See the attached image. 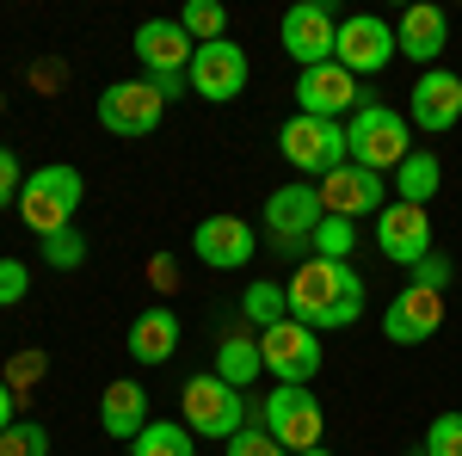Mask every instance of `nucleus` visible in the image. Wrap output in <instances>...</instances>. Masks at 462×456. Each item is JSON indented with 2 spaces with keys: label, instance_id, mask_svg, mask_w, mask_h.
Here are the masks:
<instances>
[{
  "label": "nucleus",
  "instance_id": "1",
  "mask_svg": "<svg viewBox=\"0 0 462 456\" xmlns=\"http://www.w3.org/2000/svg\"><path fill=\"white\" fill-rule=\"evenodd\" d=\"M290 321L333 333V327H352L364 315V278L352 272V259H302L296 278L284 284Z\"/></svg>",
  "mask_w": 462,
  "mask_h": 456
},
{
  "label": "nucleus",
  "instance_id": "2",
  "mask_svg": "<svg viewBox=\"0 0 462 456\" xmlns=\"http://www.w3.org/2000/svg\"><path fill=\"white\" fill-rule=\"evenodd\" d=\"M80 191H87V185H80V173H74L69 161H50V167L25 173V191H19V222L32 228L37 241H50V235L74 228Z\"/></svg>",
  "mask_w": 462,
  "mask_h": 456
},
{
  "label": "nucleus",
  "instance_id": "3",
  "mask_svg": "<svg viewBox=\"0 0 462 456\" xmlns=\"http://www.w3.org/2000/svg\"><path fill=\"white\" fill-rule=\"evenodd\" d=\"M179 414H185V432H191V438L228 444V438L247 425V395H241L235 383H222L216 370H204V377H185V388H179Z\"/></svg>",
  "mask_w": 462,
  "mask_h": 456
},
{
  "label": "nucleus",
  "instance_id": "4",
  "mask_svg": "<svg viewBox=\"0 0 462 456\" xmlns=\"http://www.w3.org/2000/svg\"><path fill=\"white\" fill-rule=\"evenodd\" d=\"M320 191L315 185H278L272 198H265V241L272 253H284V259H315V228H320Z\"/></svg>",
  "mask_w": 462,
  "mask_h": 456
},
{
  "label": "nucleus",
  "instance_id": "5",
  "mask_svg": "<svg viewBox=\"0 0 462 456\" xmlns=\"http://www.w3.org/2000/svg\"><path fill=\"white\" fill-rule=\"evenodd\" d=\"M346 148H352V167H370V173H394L413 148H407V117L394 106H357L346 117Z\"/></svg>",
  "mask_w": 462,
  "mask_h": 456
},
{
  "label": "nucleus",
  "instance_id": "6",
  "mask_svg": "<svg viewBox=\"0 0 462 456\" xmlns=\"http://www.w3.org/2000/svg\"><path fill=\"white\" fill-rule=\"evenodd\" d=\"M191 56H198V43L185 37L179 19H148V25H136V62L148 69V87H154L167 106L185 93V69H191Z\"/></svg>",
  "mask_w": 462,
  "mask_h": 456
},
{
  "label": "nucleus",
  "instance_id": "7",
  "mask_svg": "<svg viewBox=\"0 0 462 456\" xmlns=\"http://www.w3.org/2000/svg\"><path fill=\"white\" fill-rule=\"evenodd\" d=\"M253 414V407H247ZM247 425H265L278 444H284L290 456H302V451H320V432H327V414H320V401L309 395V388H290L278 383L272 395H265V407L253 414Z\"/></svg>",
  "mask_w": 462,
  "mask_h": 456
},
{
  "label": "nucleus",
  "instance_id": "8",
  "mask_svg": "<svg viewBox=\"0 0 462 456\" xmlns=\"http://www.w3.org/2000/svg\"><path fill=\"white\" fill-rule=\"evenodd\" d=\"M278 148H284L290 167L309 173V179H327L333 167L352 161V148H346V124H333V117H302V111L278 130Z\"/></svg>",
  "mask_w": 462,
  "mask_h": 456
},
{
  "label": "nucleus",
  "instance_id": "9",
  "mask_svg": "<svg viewBox=\"0 0 462 456\" xmlns=\"http://www.w3.org/2000/svg\"><path fill=\"white\" fill-rule=\"evenodd\" d=\"M259 358H265V370H272L278 383L309 388L320 377V333L302 327V321H278V327L259 333Z\"/></svg>",
  "mask_w": 462,
  "mask_h": 456
},
{
  "label": "nucleus",
  "instance_id": "10",
  "mask_svg": "<svg viewBox=\"0 0 462 456\" xmlns=\"http://www.w3.org/2000/svg\"><path fill=\"white\" fill-rule=\"evenodd\" d=\"M247 50L235 43V37H222V43H198V56H191V69H185V87L198 93V99H210V106H228V99H241L247 93Z\"/></svg>",
  "mask_w": 462,
  "mask_h": 456
},
{
  "label": "nucleus",
  "instance_id": "11",
  "mask_svg": "<svg viewBox=\"0 0 462 456\" xmlns=\"http://www.w3.org/2000/svg\"><path fill=\"white\" fill-rule=\"evenodd\" d=\"M401 56V43H394V25L389 19H376V13H352V19H339V43H333V62L346 74H383Z\"/></svg>",
  "mask_w": 462,
  "mask_h": 456
},
{
  "label": "nucleus",
  "instance_id": "12",
  "mask_svg": "<svg viewBox=\"0 0 462 456\" xmlns=\"http://www.w3.org/2000/svg\"><path fill=\"white\" fill-rule=\"evenodd\" d=\"M161 117H167V99L148 87V74L143 80H111L99 93V130H111V136H154Z\"/></svg>",
  "mask_w": 462,
  "mask_h": 456
},
{
  "label": "nucleus",
  "instance_id": "13",
  "mask_svg": "<svg viewBox=\"0 0 462 456\" xmlns=\"http://www.w3.org/2000/svg\"><path fill=\"white\" fill-rule=\"evenodd\" d=\"M296 106L302 117H352L357 106H370V93L357 87V74H346L339 62H320V69H302L296 74Z\"/></svg>",
  "mask_w": 462,
  "mask_h": 456
},
{
  "label": "nucleus",
  "instance_id": "14",
  "mask_svg": "<svg viewBox=\"0 0 462 456\" xmlns=\"http://www.w3.org/2000/svg\"><path fill=\"white\" fill-rule=\"evenodd\" d=\"M320 191V210L327 216H346V222H357V216H383L389 210V191H383V173H370V167H333L327 179H315Z\"/></svg>",
  "mask_w": 462,
  "mask_h": 456
},
{
  "label": "nucleus",
  "instance_id": "15",
  "mask_svg": "<svg viewBox=\"0 0 462 456\" xmlns=\"http://www.w3.org/2000/svg\"><path fill=\"white\" fill-rule=\"evenodd\" d=\"M191 253L210 272H241L253 253H259V235H253V222H241V216H204L191 228Z\"/></svg>",
  "mask_w": 462,
  "mask_h": 456
},
{
  "label": "nucleus",
  "instance_id": "16",
  "mask_svg": "<svg viewBox=\"0 0 462 456\" xmlns=\"http://www.w3.org/2000/svg\"><path fill=\"white\" fill-rule=\"evenodd\" d=\"M278 37H284V50L302 62V69H320V62H333V43H339V19L320 6V0H302V6H290L284 25H278Z\"/></svg>",
  "mask_w": 462,
  "mask_h": 456
},
{
  "label": "nucleus",
  "instance_id": "17",
  "mask_svg": "<svg viewBox=\"0 0 462 456\" xmlns=\"http://www.w3.org/2000/svg\"><path fill=\"white\" fill-rule=\"evenodd\" d=\"M444 327V296L438 290H394L389 309H383V333H389V346H426L431 333Z\"/></svg>",
  "mask_w": 462,
  "mask_h": 456
},
{
  "label": "nucleus",
  "instance_id": "18",
  "mask_svg": "<svg viewBox=\"0 0 462 456\" xmlns=\"http://www.w3.org/2000/svg\"><path fill=\"white\" fill-rule=\"evenodd\" d=\"M376 247H383V259H394V265H420L431 253V216L420 210V204H401L394 198L389 210L376 216Z\"/></svg>",
  "mask_w": 462,
  "mask_h": 456
},
{
  "label": "nucleus",
  "instance_id": "19",
  "mask_svg": "<svg viewBox=\"0 0 462 456\" xmlns=\"http://www.w3.org/2000/svg\"><path fill=\"white\" fill-rule=\"evenodd\" d=\"M413 124H420L426 136L457 130V124H462V74L426 69L420 80H413Z\"/></svg>",
  "mask_w": 462,
  "mask_h": 456
},
{
  "label": "nucleus",
  "instance_id": "20",
  "mask_svg": "<svg viewBox=\"0 0 462 456\" xmlns=\"http://www.w3.org/2000/svg\"><path fill=\"white\" fill-rule=\"evenodd\" d=\"M394 43L407 62H438L444 43H450V13L444 6H407L401 25H394Z\"/></svg>",
  "mask_w": 462,
  "mask_h": 456
},
{
  "label": "nucleus",
  "instance_id": "21",
  "mask_svg": "<svg viewBox=\"0 0 462 456\" xmlns=\"http://www.w3.org/2000/svg\"><path fill=\"white\" fill-rule=\"evenodd\" d=\"M99 425H106V438H117V444H136L148 425V388L143 383H111L106 395H99Z\"/></svg>",
  "mask_w": 462,
  "mask_h": 456
},
{
  "label": "nucleus",
  "instance_id": "22",
  "mask_svg": "<svg viewBox=\"0 0 462 456\" xmlns=\"http://www.w3.org/2000/svg\"><path fill=\"white\" fill-rule=\"evenodd\" d=\"M124 346H130L136 364H167V358L179 351V315L167 309V302L143 309V315L130 321V340H124Z\"/></svg>",
  "mask_w": 462,
  "mask_h": 456
},
{
  "label": "nucleus",
  "instance_id": "23",
  "mask_svg": "<svg viewBox=\"0 0 462 456\" xmlns=\"http://www.w3.org/2000/svg\"><path fill=\"white\" fill-rule=\"evenodd\" d=\"M438 185H444V167H438V154H426V148H413L394 167V198L401 204H420L426 210V198H438Z\"/></svg>",
  "mask_w": 462,
  "mask_h": 456
},
{
  "label": "nucleus",
  "instance_id": "24",
  "mask_svg": "<svg viewBox=\"0 0 462 456\" xmlns=\"http://www.w3.org/2000/svg\"><path fill=\"white\" fill-rule=\"evenodd\" d=\"M130 456H198V438L185 432V420H148Z\"/></svg>",
  "mask_w": 462,
  "mask_h": 456
},
{
  "label": "nucleus",
  "instance_id": "25",
  "mask_svg": "<svg viewBox=\"0 0 462 456\" xmlns=\"http://www.w3.org/2000/svg\"><path fill=\"white\" fill-rule=\"evenodd\" d=\"M259 370H265V358H259V340H241V333H235V340H222V351H216V377H222V383L247 388Z\"/></svg>",
  "mask_w": 462,
  "mask_h": 456
},
{
  "label": "nucleus",
  "instance_id": "26",
  "mask_svg": "<svg viewBox=\"0 0 462 456\" xmlns=\"http://www.w3.org/2000/svg\"><path fill=\"white\" fill-rule=\"evenodd\" d=\"M241 315L265 333V327H278V321H290V302H284V284H272V278H259L241 290Z\"/></svg>",
  "mask_w": 462,
  "mask_h": 456
},
{
  "label": "nucleus",
  "instance_id": "27",
  "mask_svg": "<svg viewBox=\"0 0 462 456\" xmlns=\"http://www.w3.org/2000/svg\"><path fill=\"white\" fill-rule=\"evenodd\" d=\"M179 25H185L191 43H222V37H228V13H222L216 0H191V6L179 13Z\"/></svg>",
  "mask_w": 462,
  "mask_h": 456
},
{
  "label": "nucleus",
  "instance_id": "28",
  "mask_svg": "<svg viewBox=\"0 0 462 456\" xmlns=\"http://www.w3.org/2000/svg\"><path fill=\"white\" fill-rule=\"evenodd\" d=\"M357 247V222H346V216H320L315 228V259H346Z\"/></svg>",
  "mask_w": 462,
  "mask_h": 456
},
{
  "label": "nucleus",
  "instance_id": "29",
  "mask_svg": "<svg viewBox=\"0 0 462 456\" xmlns=\"http://www.w3.org/2000/svg\"><path fill=\"white\" fill-rule=\"evenodd\" d=\"M0 456H50V432L37 420H19L0 432Z\"/></svg>",
  "mask_w": 462,
  "mask_h": 456
},
{
  "label": "nucleus",
  "instance_id": "30",
  "mask_svg": "<svg viewBox=\"0 0 462 456\" xmlns=\"http://www.w3.org/2000/svg\"><path fill=\"white\" fill-rule=\"evenodd\" d=\"M43 265H56V272H74V265H87V235H80V228H62V235H50V241H43Z\"/></svg>",
  "mask_w": 462,
  "mask_h": 456
},
{
  "label": "nucleus",
  "instance_id": "31",
  "mask_svg": "<svg viewBox=\"0 0 462 456\" xmlns=\"http://www.w3.org/2000/svg\"><path fill=\"white\" fill-rule=\"evenodd\" d=\"M420 451L426 456H462V414H438Z\"/></svg>",
  "mask_w": 462,
  "mask_h": 456
},
{
  "label": "nucleus",
  "instance_id": "32",
  "mask_svg": "<svg viewBox=\"0 0 462 456\" xmlns=\"http://www.w3.org/2000/svg\"><path fill=\"white\" fill-rule=\"evenodd\" d=\"M222 451H228V456H290L284 444H278V438L265 432V425H241V432H235V438H228Z\"/></svg>",
  "mask_w": 462,
  "mask_h": 456
},
{
  "label": "nucleus",
  "instance_id": "33",
  "mask_svg": "<svg viewBox=\"0 0 462 456\" xmlns=\"http://www.w3.org/2000/svg\"><path fill=\"white\" fill-rule=\"evenodd\" d=\"M450 278H457V272H450V259L431 247L426 259L413 265V278H407V284H413V290H438V296H444V290H450Z\"/></svg>",
  "mask_w": 462,
  "mask_h": 456
},
{
  "label": "nucleus",
  "instance_id": "34",
  "mask_svg": "<svg viewBox=\"0 0 462 456\" xmlns=\"http://www.w3.org/2000/svg\"><path fill=\"white\" fill-rule=\"evenodd\" d=\"M32 296V272L19 259H0V309H19Z\"/></svg>",
  "mask_w": 462,
  "mask_h": 456
},
{
  "label": "nucleus",
  "instance_id": "35",
  "mask_svg": "<svg viewBox=\"0 0 462 456\" xmlns=\"http://www.w3.org/2000/svg\"><path fill=\"white\" fill-rule=\"evenodd\" d=\"M19 191H25V179H19V154H13V148H0V204H13V210H19Z\"/></svg>",
  "mask_w": 462,
  "mask_h": 456
},
{
  "label": "nucleus",
  "instance_id": "36",
  "mask_svg": "<svg viewBox=\"0 0 462 456\" xmlns=\"http://www.w3.org/2000/svg\"><path fill=\"white\" fill-rule=\"evenodd\" d=\"M6 425H19V388L0 377V432H6Z\"/></svg>",
  "mask_w": 462,
  "mask_h": 456
},
{
  "label": "nucleus",
  "instance_id": "37",
  "mask_svg": "<svg viewBox=\"0 0 462 456\" xmlns=\"http://www.w3.org/2000/svg\"><path fill=\"white\" fill-rule=\"evenodd\" d=\"M302 456H333V451H327V444H320V451H302Z\"/></svg>",
  "mask_w": 462,
  "mask_h": 456
},
{
  "label": "nucleus",
  "instance_id": "38",
  "mask_svg": "<svg viewBox=\"0 0 462 456\" xmlns=\"http://www.w3.org/2000/svg\"><path fill=\"white\" fill-rule=\"evenodd\" d=\"M407 456H426V451H407Z\"/></svg>",
  "mask_w": 462,
  "mask_h": 456
}]
</instances>
